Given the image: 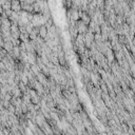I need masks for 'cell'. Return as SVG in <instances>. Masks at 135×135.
<instances>
[{
  "mask_svg": "<svg viewBox=\"0 0 135 135\" xmlns=\"http://www.w3.org/2000/svg\"><path fill=\"white\" fill-rule=\"evenodd\" d=\"M48 33H49V31H48L46 26H45V25H41L40 29H39V35H40L42 38H45V36H46Z\"/></svg>",
  "mask_w": 135,
  "mask_h": 135,
  "instance_id": "cell-3",
  "label": "cell"
},
{
  "mask_svg": "<svg viewBox=\"0 0 135 135\" xmlns=\"http://www.w3.org/2000/svg\"><path fill=\"white\" fill-rule=\"evenodd\" d=\"M11 9L14 12H19L22 9L21 3H20V0H12V1H11Z\"/></svg>",
  "mask_w": 135,
  "mask_h": 135,
  "instance_id": "cell-1",
  "label": "cell"
},
{
  "mask_svg": "<svg viewBox=\"0 0 135 135\" xmlns=\"http://www.w3.org/2000/svg\"><path fill=\"white\" fill-rule=\"evenodd\" d=\"M70 17H71V19H72L73 21L78 20V18H79V12H78V10H77V9H72V10H70Z\"/></svg>",
  "mask_w": 135,
  "mask_h": 135,
  "instance_id": "cell-2",
  "label": "cell"
}]
</instances>
